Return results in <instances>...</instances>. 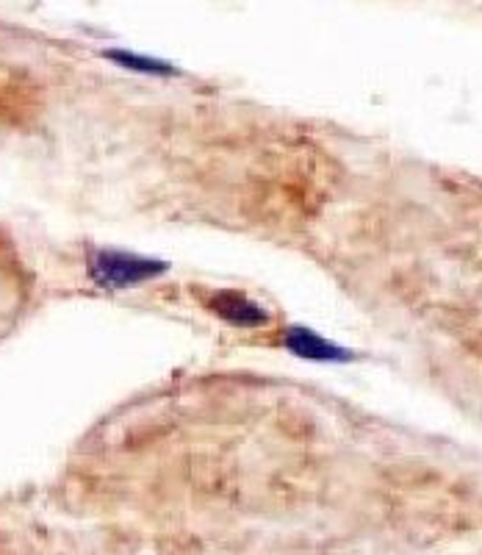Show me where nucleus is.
<instances>
[{"label":"nucleus","instance_id":"1","mask_svg":"<svg viewBox=\"0 0 482 555\" xmlns=\"http://www.w3.org/2000/svg\"><path fill=\"white\" fill-rule=\"evenodd\" d=\"M167 270H170L167 261L139 256V253L114 250V247L89 253V278L103 289H133L147 281H156Z\"/></svg>","mask_w":482,"mask_h":555},{"label":"nucleus","instance_id":"2","mask_svg":"<svg viewBox=\"0 0 482 555\" xmlns=\"http://www.w3.org/2000/svg\"><path fill=\"white\" fill-rule=\"evenodd\" d=\"M206 309L233 328H266L272 314L258 300L236 289H213L206 295Z\"/></svg>","mask_w":482,"mask_h":555},{"label":"nucleus","instance_id":"3","mask_svg":"<svg viewBox=\"0 0 482 555\" xmlns=\"http://www.w3.org/2000/svg\"><path fill=\"white\" fill-rule=\"evenodd\" d=\"M283 347H286L288 353L300 356L305 361H316V364H350V361H355V356L347 347L325 339V336L305 328V325H291V328H286Z\"/></svg>","mask_w":482,"mask_h":555},{"label":"nucleus","instance_id":"4","mask_svg":"<svg viewBox=\"0 0 482 555\" xmlns=\"http://www.w3.org/2000/svg\"><path fill=\"white\" fill-rule=\"evenodd\" d=\"M103 56H106L108 62L119 64V67L131 69V73H139V76H158V78L178 76V67H172L170 62H164V59H156V56H144V53L112 48V51H106Z\"/></svg>","mask_w":482,"mask_h":555}]
</instances>
